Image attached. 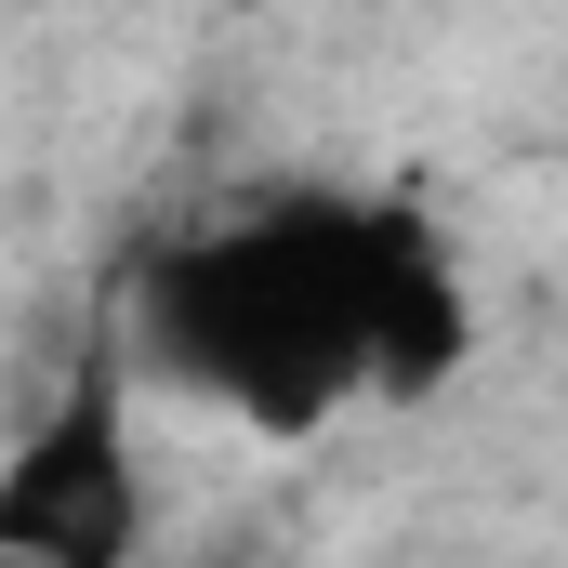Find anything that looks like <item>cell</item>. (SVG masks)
I'll use <instances>...</instances> for the list:
<instances>
[{"label": "cell", "mask_w": 568, "mask_h": 568, "mask_svg": "<svg viewBox=\"0 0 568 568\" xmlns=\"http://www.w3.org/2000/svg\"><path fill=\"white\" fill-rule=\"evenodd\" d=\"M424 225L371 199H265L145 278V344L225 397L252 436H317L331 410L384 397V291Z\"/></svg>", "instance_id": "1"}, {"label": "cell", "mask_w": 568, "mask_h": 568, "mask_svg": "<svg viewBox=\"0 0 568 568\" xmlns=\"http://www.w3.org/2000/svg\"><path fill=\"white\" fill-rule=\"evenodd\" d=\"M133 424H120V384L80 371L0 463V568H133Z\"/></svg>", "instance_id": "2"}]
</instances>
